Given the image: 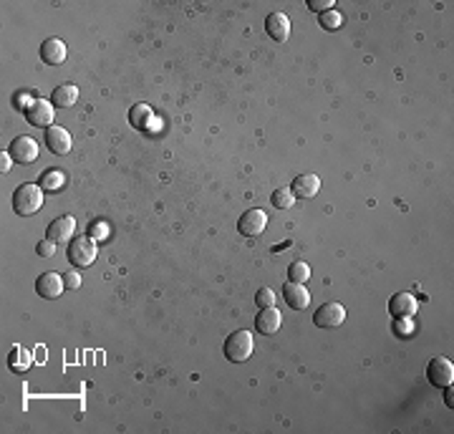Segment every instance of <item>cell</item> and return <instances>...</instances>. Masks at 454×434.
Here are the masks:
<instances>
[{"mask_svg":"<svg viewBox=\"0 0 454 434\" xmlns=\"http://www.w3.org/2000/svg\"><path fill=\"white\" fill-rule=\"evenodd\" d=\"M44 197L46 190L41 184H20L18 190L13 192V212L20 215V217H31V215H36L38 210L44 208Z\"/></svg>","mask_w":454,"mask_h":434,"instance_id":"1","label":"cell"},{"mask_svg":"<svg viewBox=\"0 0 454 434\" xmlns=\"http://www.w3.org/2000/svg\"><path fill=\"white\" fill-rule=\"evenodd\" d=\"M222 351H225L227 361H233V364H245L247 359L252 356V351H255V341H252V333L250 331H235V333H230L225 341V346H222Z\"/></svg>","mask_w":454,"mask_h":434,"instance_id":"2","label":"cell"},{"mask_svg":"<svg viewBox=\"0 0 454 434\" xmlns=\"http://www.w3.org/2000/svg\"><path fill=\"white\" fill-rule=\"evenodd\" d=\"M96 255H98V248L91 235H81V238H74L68 243V260L76 268H89V265H93L96 263Z\"/></svg>","mask_w":454,"mask_h":434,"instance_id":"3","label":"cell"},{"mask_svg":"<svg viewBox=\"0 0 454 434\" xmlns=\"http://www.w3.org/2000/svg\"><path fill=\"white\" fill-rule=\"evenodd\" d=\"M8 154H11V159L13 162H18V165H33L38 159V141L28 134L15 136V139L11 141V147H8Z\"/></svg>","mask_w":454,"mask_h":434,"instance_id":"4","label":"cell"},{"mask_svg":"<svg viewBox=\"0 0 454 434\" xmlns=\"http://www.w3.org/2000/svg\"><path fill=\"white\" fill-rule=\"evenodd\" d=\"M344 321H346V308L341 303H336V300H328V303H323L313 313V324L318 328H338Z\"/></svg>","mask_w":454,"mask_h":434,"instance_id":"5","label":"cell"},{"mask_svg":"<svg viewBox=\"0 0 454 434\" xmlns=\"http://www.w3.org/2000/svg\"><path fill=\"white\" fill-rule=\"evenodd\" d=\"M25 119L38 129L53 127V119H56L53 104L46 101V98H36V101H31V104L25 106Z\"/></svg>","mask_w":454,"mask_h":434,"instance_id":"6","label":"cell"},{"mask_svg":"<svg viewBox=\"0 0 454 434\" xmlns=\"http://www.w3.org/2000/svg\"><path fill=\"white\" fill-rule=\"evenodd\" d=\"M268 227V215L263 210H247L238 220V230L242 238H260Z\"/></svg>","mask_w":454,"mask_h":434,"instance_id":"7","label":"cell"},{"mask_svg":"<svg viewBox=\"0 0 454 434\" xmlns=\"http://www.w3.org/2000/svg\"><path fill=\"white\" fill-rule=\"evenodd\" d=\"M419 311V298L411 293H396L389 300V313L394 321H404V318H414Z\"/></svg>","mask_w":454,"mask_h":434,"instance_id":"8","label":"cell"},{"mask_svg":"<svg viewBox=\"0 0 454 434\" xmlns=\"http://www.w3.org/2000/svg\"><path fill=\"white\" fill-rule=\"evenodd\" d=\"M427 376L434 386H442L447 389L449 384L454 381V364L444 356H436V359L429 361V366H427Z\"/></svg>","mask_w":454,"mask_h":434,"instance_id":"9","label":"cell"},{"mask_svg":"<svg viewBox=\"0 0 454 434\" xmlns=\"http://www.w3.org/2000/svg\"><path fill=\"white\" fill-rule=\"evenodd\" d=\"M74 235H76V217H71V215L56 217V220L48 225V230H46V238L53 240L56 245L71 243V240H74Z\"/></svg>","mask_w":454,"mask_h":434,"instance_id":"10","label":"cell"},{"mask_svg":"<svg viewBox=\"0 0 454 434\" xmlns=\"http://www.w3.org/2000/svg\"><path fill=\"white\" fill-rule=\"evenodd\" d=\"M46 147L53 154H58V157H66L71 152V147H74V139H71V134H68L66 129L53 124V127L46 129Z\"/></svg>","mask_w":454,"mask_h":434,"instance_id":"11","label":"cell"},{"mask_svg":"<svg viewBox=\"0 0 454 434\" xmlns=\"http://www.w3.org/2000/svg\"><path fill=\"white\" fill-rule=\"evenodd\" d=\"M66 291V283H63V276L58 273H44V276L36 281V293L46 300H53Z\"/></svg>","mask_w":454,"mask_h":434,"instance_id":"12","label":"cell"},{"mask_svg":"<svg viewBox=\"0 0 454 434\" xmlns=\"http://www.w3.org/2000/svg\"><path fill=\"white\" fill-rule=\"evenodd\" d=\"M283 298L288 303L293 311H306L311 306V293H308V288L301 286V283H285L283 286Z\"/></svg>","mask_w":454,"mask_h":434,"instance_id":"13","label":"cell"},{"mask_svg":"<svg viewBox=\"0 0 454 434\" xmlns=\"http://www.w3.org/2000/svg\"><path fill=\"white\" fill-rule=\"evenodd\" d=\"M280 326H283V316L275 306L260 308L258 318H255V328H258V333H263V336H273V333L280 331Z\"/></svg>","mask_w":454,"mask_h":434,"instance_id":"14","label":"cell"},{"mask_svg":"<svg viewBox=\"0 0 454 434\" xmlns=\"http://www.w3.org/2000/svg\"><path fill=\"white\" fill-rule=\"evenodd\" d=\"M290 192L295 195V200H313L320 192V179L316 174H301V177L293 179Z\"/></svg>","mask_w":454,"mask_h":434,"instance_id":"15","label":"cell"},{"mask_svg":"<svg viewBox=\"0 0 454 434\" xmlns=\"http://www.w3.org/2000/svg\"><path fill=\"white\" fill-rule=\"evenodd\" d=\"M265 31H268V36H271L273 41H278V43L288 41L290 18L285 15V13H271V15L265 18Z\"/></svg>","mask_w":454,"mask_h":434,"instance_id":"16","label":"cell"},{"mask_svg":"<svg viewBox=\"0 0 454 434\" xmlns=\"http://www.w3.org/2000/svg\"><path fill=\"white\" fill-rule=\"evenodd\" d=\"M66 56H68V49L61 38H48V41H44V46H41V58H44L48 66H61V63L66 61Z\"/></svg>","mask_w":454,"mask_h":434,"instance_id":"17","label":"cell"},{"mask_svg":"<svg viewBox=\"0 0 454 434\" xmlns=\"http://www.w3.org/2000/svg\"><path fill=\"white\" fill-rule=\"evenodd\" d=\"M79 101V89L74 84H61L56 86L53 94H51V104L58 106V109H68Z\"/></svg>","mask_w":454,"mask_h":434,"instance_id":"18","label":"cell"},{"mask_svg":"<svg viewBox=\"0 0 454 434\" xmlns=\"http://www.w3.org/2000/svg\"><path fill=\"white\" fill-rule=\"evenodd\" d=\"M152 119H154V111H152V106H149V104H134V106H131L129 124L134 129H139V132H147L149 124H152Z\"/></svg>","mask_w":454,"mask_h":434,"instance_id":"19","label":"cell"},{"mask_svg":"<svg viewBox=\"0 0 454 434\" xmlns=\"http://www.w3.org/2000/svg\"><path fill=\"white\" fill-rule=\"evenodd\" d=\"M41 187L46 192H61L66 187V174L61 170H51L41 174Z\"/></svg>","mask_w":454,"mask_h":434,"instance_id":"20","label":"cell"},{"mask_svg":"<svg viewBox=\"0 0 454 434\" xmlns=\"http://www.w3.org/2000/svg\"><path fill=\"white\" fill-rule=\"evenodd\" d=\"M308 278H311V268H308V263H303V260L290 263V268H288V281L290 283H301V286H306Z\"/></svg>","mask_w":454,"mask_h":434,"instance_id":"21","label":"cell"},{"mask_svg":"<svg viewBox=\"0 0 454 434\" xmlns=\"http://www.w3.org/2000/svg\"><path fill=\"white\" fill-rule=\"evenodd\" d=\"M31 354L28 351H23V349H13V354H11V369L13 371H18V374H25L28 369H31Z\"/></svg>","mask_w":454,"mask_h":434,"instance_id":"22","label":"cell"},{"mask_svg":"<svg viewBox=\"0 0 454 434\" xmlns=\"http://www.w3.org/2000/svg\"><path fill=\"white\" fill-rule=\"evenodd\" d=\"M271 202H273V208L275 210H290L295 205V195L288 190V187H280V190L273 192Z\"/></svg>","mask_w":454,"mask_h":434,"instance_id":"23","label":"cell"},{"mask_svg":"<svg viewBox=\"0 0 454 434\" xmlns=\"http://www.w3.org/2000/svg\"><path fill=\"white\" fill-rule=\"evenodd\" d=\"M318 23H320V28H325V31H338V28H341V23H344V15H341L338 11L320 13Z\"/></svg>","mask_w":454,"mask_h":434,"instance_id":"24","label":"cell"},{"mask_svg":"<svg viewBox=\"0 0 454 434\" xmlns=\"http://www.w3.org/2000/svg\"><path fill=\"white\" fill-rule=\"evenodd\" d=\"M255 303H258L260 308L275 306V293H273V291H271L268 286H263V288L258 291V293H255Z\"/></svg>","mask_w":454,"mask_h":434,"instance_id":"25","label":"cell"},{"mask_svg":"<svg viewBox=\"0 0 454 434\" xmlns=\"http://www.w3.org/2000/svg\"><path fill=\"white\" fill-rule=\"evenodd\" d=\"M56 248H58V245H56L53 240L44 238L41 243L36 245V253H38V257H53L56 255Z\"/></svg>","mask_w":454,"mask_h":434,"instance_id":"26","label":"cell"},{"mask_svg":"<svg viewBox=\"0 0 454 434\" xmlns=\"http://www.w3.org/2000/svg\"><path fill=\"white\" fill-rule=\"evenodd\" d=\"M333 6H336L333 0H308V8H311V11H316L318 15H320V13L333 11Z\"/></svg>","mask_w":454,"mask_h":434,"instance_id":"27","label":"cell"},{"mask_svg":"<svg viewBox=\"0 0 454 434\" xmlns=\"http://www.w3.org/2000/svg\"><path fill=\"white\" fill-rule=\"evenodd\" d=\"M63 283H66V291H76L81 286V276L79 273H66L63 276Z\"/></svg>","mask_w":454,"mask_h":434,"instance_id":"28","label":"cell"},{"mask_svg":"<svg viewBox=\"0 0 454 434\" xmlns=\"http://www.w3.org/2000/svg\"><path fill=\"white\" fill-rule=\"evenodd\" d=\"M396 333H399V336H406V333H411V318L396 321Z\"/></svg>","mask_w":454,"mask_h":434,"instance_id":"29","label":"cell"},{"mask_svg":"<svg viewBox=\"0 0 454 434\" xmlns=\"http://www.w3.org/2000/svg\"><path fill=\"white\" fill-rule=\"evenodd\" d=\"M444 399H447L449 407H454V389H452V384L447 386V394H444Z\"/></svg>","mask_w":454,"mask_h":434,"instance_id":"30","label":"cell"}]
</instances>
